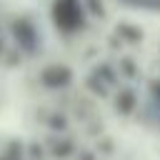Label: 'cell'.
I'll list each match as a JSON object with an SVG mask.
<instances>
[{
	"label": "cell",
	"instance_id": "obj_1",
	"mask_svg": "<svg viewBox=\"0 0 160 160\" xmlns=\"http://www.w3.org/2000/svg\"><path fill=\"white\" fill-rule=\"evenodd\" d=\"M128 2H132V5H142V8H155V10H160V0H128Z\"/></svg>",
	"mask_w": 160,
	"mask_h": 160
}]
</instances>
